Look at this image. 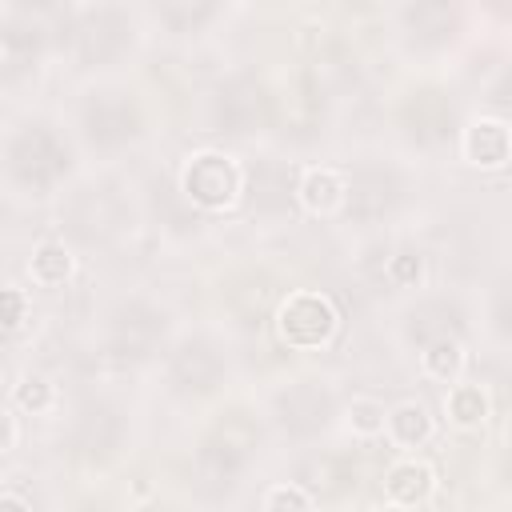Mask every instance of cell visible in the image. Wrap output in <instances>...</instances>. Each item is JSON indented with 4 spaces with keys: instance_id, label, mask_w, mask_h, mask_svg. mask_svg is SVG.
<instances>
[{
    "instance_id": "1",
    "label": "cell",
    "mask_w": 512,
    "mask_h": 512,
    "mask_svg": "<svg viewBox=\"0 0 512 512\" xmlns=\"http://www.w3.org/2000/svg\"><path fill=\"white\" fill-rule=\"evenodd\" d=\"M72 144L48 120H24L4 140V176L24 196H48L72 172Z\"/></svg>"
},
{
    "instance_id": "2",
    "label": "cell",
    "mask_w": 512,
    "mask_h": 512,
    "mask_svg": "<svg viewBox=\"0 0 512 512\" xmlns=\"http://www.w3.org/2000/svg\"><path fill=\"white\" fill-rule=\"evenodd\" d=\"M76 128L88 148L96 152H120L144 132L140 100L120 84H96L76 104Z\"/></svg>"
},
{
    "instance_id": "3",
    "label": "cell",
    "mask_w": 512,
    "mask_h": 512,
    "mask_svg": "<svg viewBox=\"0 0 512 512\" xmlns=\"http://www.w3.org/2000/svg\"><path fill=\"white\" fill-rule=\"evenodd\" d=\"M248 188L244 164L224 148H196L180 164V192L200 212H228Z\"/></svg>"
},
{
    "instance_id": "4",
    "label": "cell",
    "mask_w": 512,
    "mask_h": 512,
    "mask_svg": "<svg viewBox=\"0 0 512 512\" xmlns=\"http://www.w3.org/2000/svg\"><path fill=\"white\" fill-rule=\"evenodd\" d=\"M276 336L296 352L328 348L340 336V308L320 288H296L276 308Z\"/></svg>"
},
{
    "instance_id": "5",
    "label": "cell",
    "mask_w": 512,
    "mask_h": 512,
    "mask_svg": "<svg viewBox=\"0 0 512 512\" xmlns=\"http://www.w3.org/2000/svg\"><path fill=\"white\" fill-rule=\"evenodd\" d=\"M272 420L292 440H316L336 420V396L320 380H292L272 396Z\"/></svg>"
},
{
    "instance_id": "6",
    "label": "cell",
    "mask_w": 512,
    "mask_h": 512,
    "mask_svg": "<svg viewBox=\"0 0 512 512\" xmlns=\"http://www.w3.org/2000/svg\"><path fill=\"white\" fill-rule=\"evenodd\" d=\"M244 468H248V452L228 432H208L192 452V480H196V492L208 500L232 496L244 480Z\"/></svg>"
},
{
    "instance_id": "7",
    "label": "cell",
    "mask_w": 512,
    "mask_h": 512,
    "mask_svg": "<svg viewBox=\"0 0 512 512\" xmlns=\"http://www.w3.org/2000/svg\"><path fill=\"white\" fill-rule=\"evenodd\" d=\"M168 316L148 300H120L108 316V352L120 360H144L164 340Z\"/></svg>"
},
{
    "instance_id": "8",
    "label": "cell",
    "mask_w": 512,
    "mask_h": 512,
    "mask_svg": "<svg viewBox=\"0 0 512 512\" xmlns=\"http://www.w3.org/2000/svg\"><path fill=\"white\" fill-rule=\"evenodd\" d=\"M224 372H228L224 352L208 336H184L168 352V384L180 396H208V392H216Z\"/></svg>"
},
{
    "instance_id": "9",
    "label": "cell",
    "mask_w": 512,
    "mask_h": 512,
    "mask_svg": "<svg viewBox=\"0 0 512 512\" xmlns=\"http://www.w3.org/2000/svg\"><path fill=\"white\" fill-rule=\"evenodd\" d=\"M72 44H76L80 64H108L132 44V16L112 4L84 8L72 28Z\"/></svg>"
},
{
    "instance_id": "10",
    "label": "cell",
    "mask_w": 512,
    "mask_h": 512,
    "mask_svg": "<svg viewBox=\"0 0 512 512\" xmlns=\"http://www.w3.org/2000/svg\"><path fill=\"white\" fill-rule=\"evenodd\" d=\"M208 120L216 132L248 136L264 120V88L252 76H228L208 96Z\"/></svg>"
},
{
    "instance_id": "11",
    "label": "cell",
    "mask_w": 512,
    "mask_h": 512,
    "mask_svg": "<svg viewBox=\"0 0 512 512\" xmlns=\"http://www.w3.org/2000/svg\"><path fill=\"white\" fill-rule=\"evenodd\" d=\"M400 176L392 168H380V164H364L356 172H348V208L344 216H356L364 224L388 216L400 200Z\"/></svg>"
},
{
    "instance_id": "12",
    "label": "cell",
    "mask_w": 512,
    "mask_h": 512,
    "mask_svg": "<svg viewBox=\"0 0 512 512\" xmlns=\"http://www.w3.org/2000/svg\"><path fill=\"white\" fill-rule=\"evenodd\" d=\"M460 156L468 168L500 172L512 164V124L500 116H472L460 128Z\"/></svg>"
},
{
    "instance_id": "13",
    "label": "cell",
    "mask_w": 512,
    "mask_h": 512,
    "mask_svg": "<svg viewBox=\"0 0 512 512\" xmlns=\"http://www.w3.org/2000/svg\"><path fill=\"white\" fill-rule=\"evenodd\" d=\"M124 432H128V428H124L120 408L96 400V404H84V408H80L76 428H72V444H76V452L88 456V460H108V456L120 452Z\"/></svg>"
},
{
    "instance_id": "14",
    "label": "cell",
    "mask_w": 512,
    "mask_h": 512,
    "mask_svg": "<svg viewBox=\"0 0 512 512\" xmlns=\"http://www.w3.org/2000/svg\"><path fill=\"white\" fill-rule=\"evenodd\" d=\"M44 44H48V32L44 24L36 20H8L0 28V72H4V84H16L24 72H32L44 56Z\"/></svg>"
},
{
    "instance_id": "15",
    "label": "cell",
    "mask_w": 512,
    "mask_h": 512,
    "mask_svg": "<svg viewBox=\"0 0 512 512\" xmlns=\"http://www.w3.org/2000/svg\"><path fill=\"white\" fill-rule=\"evenodd\" d=\"M296 200L308 216H340L348 208V172L328 164L304 168L296 180Z\"/></svg>"
},
{
    "instance_id": "16",
    "label": "cell",
    "mask_w": 512,
    "mask_h": 512,
    "mask_svg": "<svg viewBox=\"0 0 512 512\" xmlns=\"http://www.w3.org/2000/svg\"><path fill=\"white\" fill-rule=\"evenodd\" d=\"M432 492H436V472H432L428 460L400 456V460L388 464V472H384V496H388V504H400V508L416 512L420 504L432 500Z\"/></svg>"
},
{
    "instance_id": "17",
    "label": "cell",
    "mask_w": 512,
    "mask_h": 512,
    "mask_svg": "<svg viewBox=\"0 0 512 512\" xmlns=\"http://www.w3.org/2000/svg\"><path fill=\"white\" fill-rule=\"evenodd\" d=\"M400 24L416 48H444L460 24L456 4H408L400 8Z\"/></svg>"
},
{
    "instance_id": "18",
    "label": "cell",
    "mask_w": 512,
    "mask_h": 512,
    "mask_svg": "<svg viewBox=\"0 0 512 512\" xmlns=\"http://www.w3.org/2000/svg\"><path fill=\"white\" fill-rule=\"evenodd\" d=\"M384 436L392 448H400L404 456L424 448L432 436H436V416L424 400H400L388 408V420H384Z\"/></svg>"
},
{
    "instance_id": "19",
    "label": "cell",
    "mask_w": 512,
    "mask_h": 512,
    "mask_svg": "<svg viewBox=\"0 0 512 512\" xmlns=\"http://www.w3.org/2000/svg\"><path fill=\"white\" fill-rule=\"evenodd\" d=\"M460 328H464V312H460L456 300H444V296L416 304L408 312V320H404V336L416 348H424V344H432L440 336H460Z\"/></svg>"
},
{
    "instance_id": "20",
    "label": "cell",
    "mask_w": 512,
    "mask_h": 512,
    "mask_svg": "<svg viewBox=\"0 0 512 512\" xmlns=\"http://www.w3.org/2000/svg\"><path fill=\"white\" fill-rule=\"evenodd\" d=\"M492 416V400L484 392V384H472V380H460L444 392V420L460 432H472V428H484Z\"/></svg>"
},
{
    "instance_id": "21",
    "label": "cell",
    "mask_w": 512,
    "mask_h": 512,
    "mask_svg": "<svg viewBox=\"0 0 512 512\" xmlns=\"http://www.w3.org/2000/svg\"><path fill=\"white\" fill-rule=\"evenodd\" d=\"M464 368H468V348L460 336H440L432 344L420 348V372L444 388L460 384L464 380Z\"/></svg>"
},
{
    "instance_id": "22",
    "label": "cell",
    "mask_w": 512,
    "mask_h": 512,
    "mask_svg": "<svg viewBox=\"0 0 512 512\" xmlns=\"http://www.w3.org/2000/svg\"><path fill=\"white\" fill-rule=\"evenodd\" d=\"M72 272H76V256L64 240H40L28 256V276L36 288H60L72 280Z\"/></svg>"
},
{
    "instance_id": "23",
    "label": "cell",
    "mask_w": 512,
    "mask_h": 512,
    "mask_svg": "<svg viewBox=\"0 0 512 512\" xmlns=\"http://www.w3.org/2000/svg\"><path fill=\"white\" fill-rule=\"evenodd\" d=\"M156 16L172 28V32H200L204 24H212L220 16V4H188V0H172V4H160Z\"/></svg>"
},
{
    "instance_id": "24",
    "label": "cell",
    "mask_w": 512,
    "mask_h": 512,
    "mask_svg": "<svg viewBox=\"0 0 512 512\" xmlns=\"http://www.w3.org/2000/svg\"><path fill=\"white\" fill-rule=\"evenodd\" d=\"M260 512H316V500H312V492H308L304 484L284 480V484H272V488L264 492Z\"/></svg>"
},
{
    "instance_id": "25",
    "label": "cell",
    "mask_w": 512,
    "mask_h": 512,
    "mask_svg": "<svg viewBox=\"0 0 512 512\" xmlns=\"http://www.w3.org/2000/svg\"><path fill=\"white\" fill-rule=\"evenodd\" d=\"M384 276L392 288H420L424 284V252H416V248L392 252L384 264Z\"/></svg>"
},
{
    "instance_id": "26",
    "label": "cell",
    "mask_w": 512,
    "mask_h": 512,
    "mask_svg": "<svg viewBox=\"0 0 512 512\" xmlns=\"http://www.w3.org/2000/svg\"><path fill=\"white\" fill-rule=\"evenodd\" d=\"M384 420H388V408L376 396H352V404H348V428L356 436H384Z\"/></svg>"
},
{
    "instance_id": "27",
    "label": "cell",
    "mask_w": 512,
    "mask_h": 512,
    "mask_svg": "<svg viewBox=\"0 0 512 512\" xmlns=\"http://www.w3.org/2000/svg\"><path fill=\"white\" fill-rule=\"evenodd\" d=\"M52 400H56V388H52L44 376H24V380L12 388V404L24 408V412H32V416L48 412Z\"/></svg>"
},
{
    "instance_id": "28",
    "label": "cell",
    "mask_w": 512,
    "mask_h": 512,
    "mask_svg": "<svg viewBox=\"0 0 512 512\" xmlns=\"http://www.w3.org/2000/svg\"><path fill=\"white\" fill-rule=\"evenodd\" d=\"M488 316H492V328H496V336L512 340V276L496 280V288H492V300H488Z\"/></svg>"
},
{
    "instance_id": "29",
    "label": "cell",
    "mask_w": 512,
    "mask_h": 512,
    "mask_svg": "<svg viewBox=\"0 0 512 512\" xmlns=\"http://www.w3.org/2000/svg\"><path fill=\"white\" fill-rule=\"evenodd\" d=\"M28 320H32V300L24 296V288L8 284V288H4V336L12 340Z\"/></svg>"
},
{
    "instance_id": "30",
    "label": "cell",
    "mask_w": 512,
    "mask_h": 512,
    "mask_svg": "<svg viewBox=\"0 0 512 512\" xmlns=\"http://www.w3.org/2000/svg\"><path fill=\"white\" fill-rule=\"evenodd\" d=\"M0 512H32V508H28V500H24L20 492H12V488H8V492H4V500H0Z\"/></svg>"
},
{
    "instance_id": "31",
    "label": "cell",
    "mask_w": 512,
    "mask_h": 512,
    "mask_svg": "<svg viewBox=\"0 0 512 512\" xmlns=\"http://www.w3.org/2000/svg\"><path fill=\"white\" fill-rule=\"evenodd\" d=\"M500 472H504V484L512 488V444H508V452H504V468H500Z\"/></svg>"
},
{
    "instance_id": "32",
    "label": "cell",
    "mask_w": 512,
    "mask_h": 512,
    "mask_svg": "<svg viewBox=\"0 0 512 512\" xmlns=\"http://www.w3.org/2000/svg\"><path fill=\"white\" fill-rule=\"evenodd\" d=\"M72 512H108V504H96V500H88V504H76Z\"/></svg>"
},
{
    "instance_id": "33",
    "label": "cell",
    "mask_w": 512,
    "mask_h": 512,
    "mask_svg": "<svg viewBox=\"0 0 512 512\" xmlns=\"http://www.w3.org/2000/svg\"><path fill=\"white\" fill-rule=\"evenodd\" d=\"M372 512H408V508H400V504H388V500H384V504H376Z\"/></svg>"
},
{
    "instance_id": "34",
    "label": "cell",
    "mask_w": 512,
    "mask_h": 512,
    "mask_svg": "<svg viewBox=\"0 0 512 512\" xmlns=\"http://www.w3.org/2000/svg\"><path fill=\"white\" fill-rule=\"evenodd\" d=\"M144 512H172V508H144Z\"/></svg>"
}]
</instances>
